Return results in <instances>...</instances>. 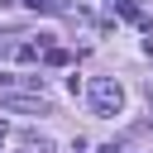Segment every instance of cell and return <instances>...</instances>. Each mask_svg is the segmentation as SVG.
Masks as SVG:
<instances>
[{"label": "cell", "mask_w": 153, "mask_h": 153, "mask_svg": "<svg viewBox=\"0 0 153 153\" xmlns=\"http://www.w3.org/2000/svg\"><path fill=\"white\" fill-rule=\"evenodd\" d=\"M86 100H91V110H96L100 120H110V115H120V110H124V86H120L115 76H91Z\"/></svg>", "instance_id": "cell-1"}, {"label": "cell", "mask_w": 153, "mask_h": 153, "mask_svg": "<svg viewBox=\"0 0 153 153\" xmlns=\"http://www.w3.org/2000/svg\"><path fill=\"white\" fill-rule=\"evenodd\" d=\"M0 105H5V110H29V115H48V100H43V91H29V96H24V91H5V96H0Z\"/></svg>", "instance_id": "cell-2"}, {"label": "cell", "mask_w": 153, "mask_h": 153, "mask_svg": "<svg viewBox=\"0 0 153 153\" xmlns=\"http://www.w3.org/2000/svg\"><path fill=\"white\" fill-rule=\"evenodd\" d=\"M105 5H110L115 14H124V19H134L139 29H153V19H148V14H143V10L134 5V0H105Z\"/></svg>", "instance_id": "cell-3"}, {"label": "cell", "mask_w": 153, "mask_h": 153, "mask_svg": "<svg viewBox=\"0 0 153 153\" xmlns=\"http://www.w3.org/2000/svg\"><path fill=\"white\" fill-rule=\"evenodd\" d=\"M43 62H48V67H67L72 53H67V48H43Z\"/></svg>", "instance_id": "cell-4"}, {"label": "cell", "mask_w": 153, "mask_h": 153, "mask_svg": "<svg viewBox=\"0 0 153 153\" xmlns=\"http://www.w3.org/2000/svg\"><path fill=\"white\" fill-rule=\"evenodd\" d=\"M100 153H120V148H115V143H105V148H100Z\"/></svg>", "instance_id": "cell-5"}, {"label": "cell", "mask_w": 153, "mask_h": 153, "mask_svg": "<svg viewBox=\"0 0 153 153\" xmlns=\"http://www.w3.org/2000/svg\"><path fill=\"white\" fill-rule=\"evenodd\" d=\"M0 143H5V124H0Z\"/></svg>", "instance_id": "cell-6"}]
</instances>
